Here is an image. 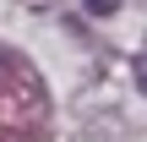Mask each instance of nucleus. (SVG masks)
<instances>
[{
    "label": "nucleus",
    "instance_id": "1",
    "mask_svg": "<svg viewBox=\"0 0 147 142\" xmlns=\"http://www.w3.org/2000/svg\"><path fill=\"white\" fill-rule=\"evenodd\" d=\"M115 5H120V0H87V11H98V16H109Z\"/></svg>",
    "mask_w": 147,
    "mask_h": 142
}]
</instances>
